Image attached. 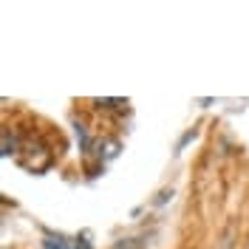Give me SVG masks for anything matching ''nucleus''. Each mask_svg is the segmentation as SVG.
<instances>
[{"mask_svg":"<svg viewBox=\"0 0 249 249\" xmlns=\"http://www.w3.org/2000/svg\"><path fill=\"white\" fill-rule=\"evenodd\" d=\"M173 198V190H161V193H159V198H156V204H167Z\"/></svg>","mask_w":249,"mask_h":249,"instance_id":"423d86ee","label":"nucleus"},{"mask_svg":"<svg viewBox=\"0 0 249 249\" xmlns=\"http://www.w3.org/2000/svg\"><path fill=\"white\" fill-rule=\"evenodd\" d=\"M99 156H102L105 161H110V159H116V156H119V142H116V139L102 142V144H99Z\"/></svg>","mask_w":249,"mask_h":249,"instance_id":"7ed1b4c3","label":"nucleus"},{"mask_svg":"<svg viewBox=\"0 0 249 249\" xmlns=\"http://www.w3.org/2000/svg\"><path fill=\"white\" fill-rule=\"evenodd\" d=\"M20 164L29 167L31 173H40L51 164V153H48L43 144H29V147L23 150V156H20Z\"/></svg>","mask_w":249,"mask_h":249,"instance_id":"f257e3e1","label":"nucleus"},{"mask_svg":"<svg viewBox=\"0 0 249 249\" xmlns=\"http://www.w3.org/2000/svg\"><path fill=\"white\" fill-rule=\"evenodd\" d=\"M43 249H77L65 235H46L43 238Z\"/></svg>","mask_w":249,"mask_h":249,"instance_id":"f03ea898","label":"nucleus"},{"mask_svg":"<svg viewBox=\"0 0 249 249\" xmlns=\"http://www.w3.org/2000/svg\"><path fill=\"white\" fill-rule=\"evenodd\" d=\"M116 249H139V244H133V238H127V241H119Z\"/></svg>","mask_w":249,"mask_h":249,"instance_id":"0eeeda50","label":"nucleus"},{"mask_svg":"<svg viewBox=\"0 0 249 249\" xmlns=\"http://www.w3.org/2000/svg\"><path fill=\"white\" fill-rule=\"evenodd\" d=\"M15 144H17L15 136L9 139V130H3V150H0V153H3V156H12V153H15Z\"/></svg>","mask_w":249,"mask_h":249,"instance_id":"20e7f679","label":"nucleus"},{"mask_svg":"<svg viewBox=\"0 0 249 249\" xmlns=\"http://www.w3.org/2000/svg\"><path fill=\"white\" fill-rule=\"evenodd\" d=\"M96 105L99 108H119V105H124V99H96Z\"/></svg>","mask_w":249,"mask_h":249,"instance_id":"39448f33","label":"nucleus"}]
</instances>
